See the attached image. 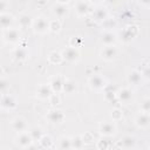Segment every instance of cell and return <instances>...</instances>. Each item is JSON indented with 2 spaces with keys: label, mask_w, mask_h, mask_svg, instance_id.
<instances>
[{
  "label": "cell",
  "mask_w": 150,
  "mask_h": 150,
  "mask_svg": "<svg viewBox=\"0 0 150 150\" xmlns=\"http://www.w3.org/2000/svg\"><path fill=\"white\" fill-rule=\"evenodd\" d=\"M60 53L62 55V60L68 63H76L81 59V53H80L79 48H75V47H70V46L66 47Z\"/></svg>",
  "instance_id": "obj_1"
},
{
  "label": "cell",
  "mask_w": 150,
  "mask_h": 150,
  "mask_svg": "<svg viewBox=\"0 0 150 150\" xmlns=\"http://www.w3.org/2000/svg\"><path fill=\"white\" fill-rule=\"evenodd\" d=\"M32 28L34 30L35 34H40L43 35L46 33L49 32V20H47L45 16H38L35 19H33L32 22Z\"/></svg>",
  "instance_id": "obj_2"
},
{
  "label": "cell",
  "mask_w": 150,
  "mask_h": 150,
  "mask_svg": "<svg viewBox=\"0 0 150 150\" xmlns=\"http://www.w3.org/2000/svg\"><path fill=\"white\" fill-rule=\"evenodd\" d=\"M2 39L6 43L9 45H16L19 43V41L21 40V33L19 30V28H14L11 27L8 29H5L2 32Z\"/></svg>",
  "instance_id": "obj_3"
},
{
  "label": "cell",
  "mask_w": 150,
  "mask_h": 150,
  "mask_svg": "<svg viewBox=\"0 0 150 150\" xmlns=\"http://www.w3.org/2000/svg\"><path fill=\"white\" fill-rule=\"evenodd\" d=\"M98 132L103 137H110L117 132V127L112 120L111 121H102L98 124Z\"/></svg>",
  "instance_id": "obj_4"
},
{
  "label": "cell",
  "mask_w": 150,
  "mask_h": 150,
  "mask_svg": "<svg viewBox=\"0 0 150 150\" xmlns=\"http://www.w3.org/2000/svg\"><path fill=\"white\" fill-rule=\"evenodd\" d=\"M88 86L90 87V89L96 90V91L103 90L107 87V80L100 74H93L88 79Z\"/></svg>",
  "instance_id": "obj_5"
},
{
  "label": "cell",
  "mask_w": 150,
  "mask_h": 150,
  "mask_svg": "<svg viewBox=\"0 0 150 150\" xmlns=\"http://www.w3.org/2000/svg\"><path fill=\"white\" fill-rule=\"evenodd\" d=\"M14 143L22 149H29L33 148V139L30 137V135L28 134V131H23V132H19L16 134L15 138H14Z\"/></svg>",
  "instance_id": "obj_6"
},
{
  "label": "cell",
  "mask_w": 150,
  "mask_h": 150,
  "mask_svg": "<svg viewBox=\"0 0 150 150\" xmlns=\"http://www.w3.org/2000/svg\"><path fill=\"white\" fill-rule=\"evenodd\" d=\"M46 118L52 124H61V123H63V121L66 118V115L62 110H60L57 108H52L50 110L47 111Z\"/></svg>",
  "instance_id": "obj_7"
},
{
  "label": "cell",
  "mask_w": 150,
  "mask_h": 150,
  "mask_svg": "<svg viewBox=\"0 0 150 150\" xmlns=\"http://www.w3.org/2000/svg\"><path fill=\"white\" fill-rule=\"evenodd\" d=\"M118 54V49L115 45H110V46H104L102 47V49L100 50V57L104 61H112L117 57Z\"/></svg>",
  "instance_id": "obj_8"
},
{
  "label": "cell",
  "mask_w": 150,
  "mask_h": 150,
  "mask_svg": "<svg viewBox=\"0 0 150 150\" xmlns=\"http://www.w3.org/2000/svg\"><path fill=\"white\" fill-rule=\"evenodd\" d=\"M11 128H12L13 131H15L16 134H19V132L28 131V128H29V127H28V122H27L23 117L18 116V117H15V118L12 120V122H11Z\"/></svg>",
  "instance_id": "obj_9"
},
{
  "label": "cell",
  "mask_w": 150,
  "mask_h": 150,
  "mask_svg": "<svg viewBox=\"0 0 150 150\" xmlns=\"http://www.w3.org/2000/svg\"><path fill=\"white\" fill-rule=\"evenodd\" d=\"M18 107L16 100L8 94H2L0 98V108L4 110H14Z\"/></svg>",
  "instance_id": "obj_10"
},
{
  "label": "cell",
  "mask_w": 150,
  "mask_h": 150,
  "mask_svg": "<svg viewBox=\"0 0 150 150\" xmlns=\"http://www.w3.org/2000/svg\"><path fill=\"white\" fill-rule=\"evenodd\" d=\"M134 123H135V125H136L138 129H148V128H149V125H150V117H149V112L139 111V112L135 116Z\"/></svg>",
  "instance_id": "obj_11"
},
{
  "label": "cell",
  "mask_w": 150,
  "mask_h": 150,
  "mask_svg": "<svg viewBox=\"0 0 150 150\" xmlns=\"http://www.w3.org/2000/svg\"><path fill=\"white\" fill-rule=\"evenodd\" d=\"M127 81H128V83H129L130 86H132V87H138V86H141V84L143 83L144 79H143V76H142V74H141L139 70L132 69V70H130V71L128 73V75H127Z\"/></svg>",
  "instance_id": "obj_12"
},
{
  "label": "cell",
  "mask_w": 150,
  "mask_h": 150,
  "mask_svg": "<svg viewBox=\"0 0 150 150\" xmlns=\"http://www.w3.org/2000/svg\"><path fill=\"white\" fill-rule=\"evenodd\" d=\"M69 7L67 4H61V2H56L53 7H52V13L56 16V19H63L66 16H68L69 14Z\"/></svg>",
  "instance_id": "obj_13"
},
{
  "label": "cell",
  "mask_w": 150,
  "mask_h": 150,
  "mask_svg": "<svg viewBox=\"0 0 150 150\" xmlns=\"http://www.w3.org/2000/svg\"><path fill=\"white\" fill-rule=\"evenodd\" d=\"M12 57L14 61L16 62H22V61H26L28 57H29V50L27 47L25 46H19L16 47L13 53H12Z\"/></svg>",
  "instance_id": "obj_14"
},
{
  "label": "cell",
  "mask_w": 150,
  "mask_h": 150,
  "mask_svg": "<svg viewBox=\"0 0 150 150\" xmlns=\"http://www.w3.org/2000/svg\"><path fill=\"white\" fill-rule=\"evenodd\" d=\"M116 97H117V100L120 101V102H122V103H124V104H128L129 102H131L132 101V98H134V91H132V89H130V88H121L117 93H116Z\"/></svg>",
  "instance_id": "obj_15"
},
{
  "label": "cell",
  "mask_w": 150,
  "mask_h": 150,
  "mask_svg": "<svg viewBox=\"0 0 150 150\" xmlns=\"http://www.w3.org/2000/svg\"><path fill=\"white\" fill-rule=\"evenodd\" d=\"M74 8H75L76 15L80 16V18L87 16L88 13L90 12V5H89V2L86 1V0H77V1L75 2Z\"/></svg>",
  "instance_id": "obj_16"
},
{
  "label": "cell",
  "mask_w": 150,
  "mask_h": 150,
  "mask_svg": "<svg viewBox=\"0 0 150 150\" xmlns=\"http://www.w3.org/2000/svg\"><path fill=\"white\" fill-rule=\"evenodd\" d=\"M137 34H138V28H137V26L131 25V26H127V27L121 32V38H122V40H123L124 42H129V41H131Z\"/></svg>",
  "instance_id": "obj_17"
},
{
  "label": "cell",
  "mask_w": 150,
  "mask_h": 150,
  "mask_svg": "<svg viewBox=\"0 0 150 150\" xmlns=\"http://www.w3.org/2000/svg\"><path fill=\"white\" fill-rule=\"evenodd\" d=\"M100 41L103 46H110V45H115L117 42V35L111 32V30H105L101 34Z\"/></svg>",
  "instance_id": "obj_18"
},
{
  "label": "cell",
  "mask_w": 150,
  "mask_h": 150,
  "mask_svg": "<svg viewBox=\"0 0 150 150\" xmlns=\"http://www.w3.org/2000/svg\"><path fill=\"white\" fill-rule=\"evenodd\" d=\"M14 18L12 14L9 13H0V29L5 30V29H8L11 28L13 25H14Z\"/></svg>",
  "instance_id": "obj_19"
},
{
  "label": "cell",
  "mask_w": 150,
  "mask_h": 150,
  "mask_svg": "<svg viewBox=\"0 0 150 150\" xmlns=\"http://www.w3.org/2000/svg\"><path fill=\"white\" fill-rule=\"evenodd\" d=\"M63 80H64V77H62L61 75H55V76H53V77L50 79V81H49L48 84L50 86L53 93H57V94L62 93Z\"/></svg>",
  "instance_id": "obj_20"
},
{
  "label": "cell",
  "mask_w": 150,
  "mask_h": 150,
  "mask_svg": "<svg viewBox=\"0 0 150 150\" xmlns=\"http://www.w3.org/2000/svg\"><path fill=\"white\" fill-rule=\"evenodd\" d=\"M52 94H53V90H52L50 86L46 84V83L40 84L36 89V97L40 100H48Z\"/></svg>",
  "instance_id": "obj_21"
},
{
  "label": "cell",
  "mask_w": 150,
  "mask_h": 150,
  "mask_svg": "<svg viewBox=\"0 0 150 150\" xmlns=\"http://www.w3.org/2000/svg\"><path fill=\"white\" fill-rule=\"evenodd\" d=\"M108 15H109V13L105 7H97L91 14L93 20L97 23H102L105 19H108Z\"/></svg>",
  "instance_id": "obj_22"
},
{
  "label": "cell",
  "mask_w": 150,
  "mask_h": 150,
  "mask_svg": "<svg viewBox=\"0 0 150 150\" xmlns=\"http://www.w3.org/2000/svg\"><path fill=\"white\" fill-rule=\"evenodd\" d=\"M136 143H137V139L132 135H125L121 138V145L124 149H134L136 148Z\"/></svg>",
  "instance_id": "obj_23"
},
{
  "label": "cell",
  "mask_w": 150,
  "mask_h": 150,
  "mask_svg": "<svg viewBox=\"0 0 150 150\" xmlns=\"http://www.w3.org/2000/svg\"><path fill=\"white\" fill-rule=\"evenodd\" d=\"M76 91V82L70 80V79H66L63 80V86H62V93L64 94H74Z\"/></svg>",
  "instance_id": "obj_24"
},
{
  "label": "cell",
  "mask_w": 150,
  "mask_h": 150,
  "mask_svg": "<svg viewBox=\"0 0 150 150\" xmlns=\"http://www.w3.org/2000/svg\"><path fill=\"white\" fill-rule=\"evenodd\" d=\"M32 22H33V18L29 14L23 13V14L19 15V18H18V23H19V27L20 28L32 27Z\"/></svg>",
  "instance_id": "obj_25"
},
{
  "label": "cell",
  "mask_w": 150,
  "mask_h": 150,
  "mask_svg": "<svg viewBox=\"0 0 150 150\" xmlns=\"http://www.w3.org/2000/svg\"><path fill=\"white\" fill-rule=\"evenodd\" d=\"M28 134L30 135L33 142H39L40 138L43 136V130H42V128L35 125V127H32L28 129Z\"/></svg>",
  "instance_id": "obj_26"
},
{
  "label": "cell",
  "mask_w": 150,
  "mask_h": 150,
  "mask_svg": "<svg viewBox=\"0 0 150 150\" xmlns=\"http://www.w3.org/2000/svg\"><path fill=\"white\" fill-rule=\"evenodd\" d=\"M47 60H48V62H49L50 64H60V63L63 62L62 55H61L60 52H50V53L48 54Z\"/></svg>",
  "instance_id": "obj_27"
},
{
  "label": "cell",
  "mask_w": 150,
  "mask_h": 150,
  "mask_svg": "<svg viewBox=\"0 0 150 150\" xmlns=\"http://www.w3.org/2000/svg\"><path fill=\"white\" fill-rule=\"evenodd\" d=\"M39 143H40V145H41L42 148H45V149L54 148V141H53V138H52L49 135H45V134H43V136L40 138Z\"/></svg>",
  "instance_id": "obj_28"
},
{
  "label": "cell",
  "mask_w": 150,
  "mask_h": 150,
  "mask_svg": "<svg viewBox=\"0 0 150 150\" xmlns=\"http://www.w3.org/2000/svg\"><path fill=\"white\" fill-rule=\"evenodd\" d=\"M70 145H71V149H82V148H84V142L82 139V136L70 137Z\"/></svg>",
  "instance_id": "obj_29"
},
{
  "label": "cell",
  "mask_w": 150,
  "mask_h": 150,
  "mask_svg": "<svg viewBox=\"0 0 150 150\" xmlns=\"http://www.w3.org/2000/svg\"><path fill=\"white\" fill-rule=\"evenodd\" d=\"M57 148L59 149H71V145H70V137L68 136H62L59 138V142H57Z\"/></svg>",
  "instance_id": "obj_30"
},
{
  "label": "cell",
  "mask_w": 150,
  "mask_h": 150,
  "mask_svg": "<svg viewBox=\"0 0 150 150\" xmlns=\"http://www.w3.org/2000/svg\"><path fill=\"white\" fill-rule=\"evenodd\" d=\"M61 30V22L59 19H54V20H49V32L50 33H59Z\"/></svg>",
  "instance_id": "obj_31"
},
{
  "label": "cell",
  "mask_w": 150,
  "mask_h": 150,
  "mask_svg": "<svg viewBox=\"0 0 150 150\" xmlns=\"http://www.w3.org/2000/svg\"><path fill=\"white\" fill-rule=\"evenodd\" d=\"M112 146V143L111 141L109 139H105V138H101L96 142V148L100 149V150H105V149H109Z\"/></svg>",
  "instance_id": "obj_32"
},
{
  "label": "cell",
  "mask_w": 150,
  "mask_h": 150,
  "mask_svg": "<svg viewBox=\"0 0 150 150\" xmlns=\"http://www.w3.org/2000/svg\"><path fill=\"white\" fill-rule=\"evenodd\" d=\"M110 116H111V120H112L114 122H117V121H120V120H122V118H123V112H122V110H121V109L115 108V109H112V110H111Z\"/></svg>",
  "instance_id": "obj_33"
},
{
  "label": "cell",
  "mask_w": 150,
  "mask_h": 150,
  "mask_svg": "<svg viewBox=\"0 0 150 150\" xmlns=\"http://www.w3.org/2000/svg\"><path fill=\"white\" fill-rule=\"evenodd\" d=\"M48 101H49V104H50L52 107H56L57 104H60L61 98H60V96H59V94H57V93H53V94L49 96Z\"/></svg>",
  "instance_id": "obj_34"
},
{
  "label": "cell",
  "mask_w": 150,
  "mask_h": 150,
  "mask_svg": "<svg viewBox=\"0 0 150 150\" xmlns=\"http://www.w3.org/2000/svg\"><path fill=\"white\" fill-rule=\"evenodd\" d=\"M139 111H143V112H149V111H150V98H149V97H145V98L141 102Z\"/></svg>",
  "instance_id": "obj_35"
},
{
  "label": "cell",
  "mask_w": 150,
  "mask_h": 150,
  "mask_svg": "<svg viewBox=\"0 0 150 150\" xmlns=\"http://www.w3.org/2000/svg\"><path fill=\"white\" fill-rule=\"evenodd\" d=\"M9 82L6 79H1L0 77V94H6L7 90L9 89Z\"/></svg>",
  "instance_id": "obj_36"
},
{
  "label": "cell",
  "mask_w": 150,
  "mask_h": 150,
  "mask_svg": "<svg viewBox=\"0 0 150 150\" xmlns=\"http://www.w3.org/2000/svg\"><path fill=\"white\" fill-rule=\"evenodd\" d=\"M81 45H82V39H81V38H79V36H73V38H70V40H69V46H70V47L79 48Z\"/></svg>",
  "instance_id": "obj_37"
},
{
  "label": "cell",
  "mask_w": 150,
  "mask_h": 150,
  "mask_svg": "<svg viewBox=\"0 0 150 150\" xmlns=\"http://www.w3.org/2000/svg\"><path fill=\"white\" fill-rule=\"evenodd\" d=\"M82 139H83L84 144H86V143H91V142L94 141V136H93L90 132H86L84 135H82Z\"/></svg>",
  "instance_id": "obj_38"
},
{
  "label": "cell",
  "mask_w": 150,
  "mask_h": 150,
  "mask_svg": "<svg viewBox=\"0 0 150 150\" xmlns=\"http://www.w3.org/2000/svg\"><path fill=\"white\" fill-rule=\"evenodd\" d=\"M139 71H141V74H142V76H143L144 80H149V66L148 64H145L144 66V69L143 70H139Z\"/></svg>",
  "instance_id": "obj_39"
},
{
  "label": "cell",
  "mask_w": 150,
  "mask_h": 150,
  "mask_svg": "<svg viewBox=\"0 0 150 150\" xmlns=\"http://www.w3.org/2000/svg\"><path fill=\"white\" fill-rule=\"evenodd\" d=\"M7 6H8V4L6 0H0V13H4L5 9L7 8Z\"/></svg>",
  "instance_id": "obj_40"
},
{
  "label": "cell",
  "mask_w": 150,
  "mask_h": 150,
  "mask_svg": "<svg viewBox=\"0 0 150 150\" xmlns=\"http://www.w3.org/2000/svg\"><path fill=\"white\" fill-rule=\"evenodd\" d=\"M138 4H139L142 7H144V8H149V6H150V0H138Z\"/></svg>",
  "instance_id": "obj_41"
},
{
  "label": "cell",
  "mask_w": 150,
  "mask_h": 150,
  "mask_svg": "<svg viewBox=\"0 0 150 150\" xmlns=\"http://www.w3.org/2000/svg\"><path fill=\"white\" fill-rule=\"evenodd\" d=\"M91 2H94V4H101L102 1H104V0H90Z\"/></svg>",
  "instance_id": "obj_42"
},
{
  "label": "cell",
  "mask_w": 150,
  "mask_h": 150,
  "mask_svg": "<svg viewBox=\"0 0 150 150\" xmlns=\"http://www.w3.org/2000/svg\"><path fill=\"white\" fill-rule=\"evenodd\" d=\"M69 0H56V2H61V4H67Z\"/></svg>",
  "instance_id": "obj_43"
},
{
  "label": "cell",
  "mask_w": 150,
  "mask_h": 150,
  "mask_svg": "<svg viewBox=\"0 0 150 150\" xmlns=\"http://www.w3.org/2000/svg\"><path fill=\"white\" fill-rule=\"evenodd\" d=\"M1 75H2V69H1V67H0V77H1Z\"/></svg>",
  "instance_id": "obj_44"
}]
</instances>
